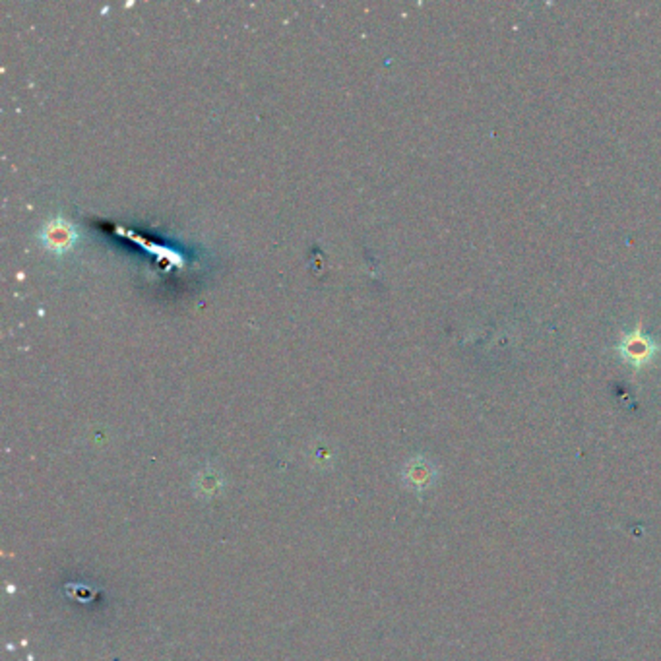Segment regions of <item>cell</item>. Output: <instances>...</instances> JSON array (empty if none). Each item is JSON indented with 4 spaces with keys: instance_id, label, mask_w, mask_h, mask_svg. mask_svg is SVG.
Returning <instances> with one entry per match:
<instances>
[{
    "instance_id": "cell-1",
    "label": "cell",
    "mask_w": 661,
    "mask_h": 661,
    "mask_svg": "<svg viewBox=\"0 0 661 661\" xmlns=\"http://www.w3.org/2000/svg\"><path fill=\"white\" fill-rule=\"evenodd\" d=\"M43 247L56 255H64L76 245L78 231L76 227L64 218H51L39 231Z\"/></svg>"
},
{
    "instance_id": "cell-2",
    "label": "cell",
    "mask_w": 661,
    "mask_h": 661,
    "mask_svg": "<svg viewBox=\"0 0 661 661\" xmlns=\"http://www.w3.org/2000/svg\"><path fill=\"white\" fill-rule=\"evenodd\" d=\"M619 351L626 363L634 364V367H642V364L654 361L656 353L661 351V347L642 334V328H636L632 334L623 338Z\"/></svg>"
}]
</instances>
